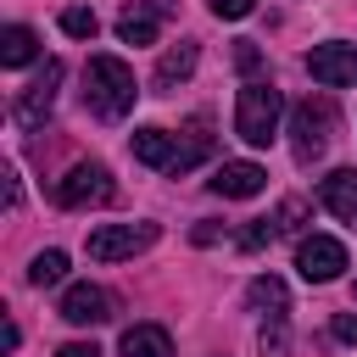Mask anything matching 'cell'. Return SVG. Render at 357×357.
Masks as SVG:
<instances>
[{"label": "cell", "mask_w": 357, "mask_h": 357, "mask_svg": "<svg viewBox=\"0 0 357 357\" xmlns=\"http://www.w3.org/2000/svg\"><path fill=\"white\" fill-rule=\"evenodd\" d=\"M139 100V84H134V67L123 56H89L84 67V106L100 117V123H123Z\"/></svg>", "instance_id": "1"}, {"label": "cell", "mask_w": 357, "mask_h": 357, "mask_svg": "<svg viewBox=\"0 0 357 357\" xmlns=\"http://www.w3.org/2000/svg\"><path fill=\"white\" fill-rule=\"evenodd\" d=\"M279 117H284V95L268 78H245L234 95V134L245 145H268L279 134Z\"/></svg>", "instance_id": "2"}, {"label": "cell", "mask_w": 357, "mask_h": 357, "mask_svg": "<svg viewBox=\"0 0 357 357\" xmlns=\"http://www.w3.org/2000/svg\"><path fill=\"white\" fill-rule=\"evenodd\" d=\"M112 195H117V184H112V173H106L100 162H73V167L56 178V201H61V206H73V212L106 206Z\"/></svg>", "instance_id": "3"}, {"label": "cell", "mask_w": 357, "mask_h": 357, "mask_svg": "<svg viewBox=\"0 0 357 357\" xmlns=\"http://www.w3.org/2000/svg\"><path fill=\"white\" fill-rule=\"evenodd\" d=\"M156 223H100V229H89V262H123V257H139V251H151L156 245Z\"/></svg>", "instance_id": "4"}, {"label": "cell", "mask_w": 357, "mask_h": 357, "mask_svg": "<svg viewBox=\"0 0 357 357\" xmlns=\"http://www.w3.org/2000/svg\"><path fill=\"white\" fill-rule=\"evenodd\" d=\"M329 128H335L329 100H301V106H290V151H296V162H318L324 145H329Z\"/></svg>", "instance_id": "5"}, {"label": "cell", "mask_w": 357, "mask_h": 357, "mask_svg": "<svg viewBox=\"0 0 357 357\" xmlns=\"http://www.w3.org/2000/svg\"><path fill=\"white\" fill-rule=\"evenodd\" d=\"M296 273H301L307 284L340 279V273H346V245H340L335 234H301V240H296Z\"/></svg>", "instance_id": "6"}, {"label": "cell", "mask_w": 357, "mask_h": 357, "mask_svg": "<svg viewBox=\"0 0 357 357\" xmlns=\"http://www.w3.org/2000/svg\"><path fill=\"white\" fill-rule=\"evenodd\" d=\"M307 73H312V84H324V89L357 84V45H351V39L312 45V50H307Z\"/></svg>", "instance_id": "7"}, {"label": "cell", "mask_w": 357, "mask_h": 357, "mask_svg": "<svg viewBox=\"0 0 357 357\" xmlns=\"http://www.w3.org/2000/svg\"><path fill=\"white\" fill-rule=\"evenodd\" d=\"M61 73H67V67L50 56V61H45V73H39V78H33V84L17 95V106H11L17 128H39V123L50 117V106H56V89H61Z\"/></svg>", "instance_id": "8"}, {"label": "cell", "mask_w": 357, "mask_h": 357, "mask_svg": "<svg viewBox=\"0 0 357 357\" xmlns=\"http://www.w3.org/2000/svg\"><path fill=\"white\" fill-rule=\"evenodd\" d=\"M167 17H173V0H128L117 17V39L123 45H156Z\"/></svg>", "instance_id": "9"}, {"label": "cell", "mask_w": 357, "mask_h": 357, "mask_svg": "<svg viewBox=\"0 0 357 357\" xmlns=\"http://www.w3.org/2000/svg\"><path fill=\"white\" fill-rule=\"evenodd\" d=\"M61 318L67 324H78V329H89V324H106L112 318V296L100 290V284H67L61 290Z\"/></svg>", "instance_id": "10"}, {"label": "cell", "mask_w": 357, "mask_h": 357, "mask_svg": "<svg viewBox=\"0 0 357 357\" xmlns=\"http://www.w3.org/2000/svg\"><path fill=\"white\" fill-rule=\"evenodd\" d=\"M262 184H268V173H262L257 162H223V167L212 173V190H218L223 201H245V195H262Z\"/></svg>", "instance_id": "11"}, {"label": "cell", "mask_w": 357, "mask_h": 357, "mask_svg": "<svg viewBox=\"0 0 357 357\" xmlns=\"http://www.w3.org/2000/svg\"><path fill=\"white\" fill-rule=\"evenodd\" d=\"M318 201L340 218V223H357V173L351 167H335L318 178Z\"/></svg>", "instance_id": "12"}, {"label": "cell", "mask_w": 357, "mask_h": 357, "mask_svg": "<svg viewBox=\"0 0 357 357\" xmlns=\"http://www.w3.org/2000/svg\"><path fill=\"white\" fill-rule=\"evenodd\" d=\"M128 151H134V162H145V167H162V173H173L178 139H173L167 128H134V134H128Z\"/></svg>", "instance_id": "13"}, {"label": "cell", "mask_w": 357, "mask_h": 357, "mask_svg": "<svg viewBox=\"0 0 357 357\" xmlns=\"http://www.w3.org/2000/svg\"><path fill=\"white\" fill-rule=\"evenodd\" d=\"M195 61H201V50H195V39H178V45H167L162 50V61H156V89H173V84H184L190 73H195Z\"/></svg>", "instance_id": "14"}, {"label": "cell", "mask_w": 357, "mask_h": 357, "mask_svg": "<svg viewBox=\"0 0 357 357\" xmlns=\"http://www.w3.org/2000/svg\"><path fill=\"white\" fill-rule=\"evenodd\" d=\"M123 357H173V340L162 324H134L123 329Z\"/></svg>", "instance_id": "15"}, {"label": "cell", "mask_w": 357, "mask_h": 357, "mask_svg": "<svg viewBox=\"0 0 357 357\" xmlns=\"http://www.w3.org/2000/svg\"><path fill=\"white\" fill-rule=\"evenodd\" d=\"M39 56V33L28 28V22H11L6 33H0V67H28Z\"/></svg>", "instance_id": "16"}, {"label": "cell", "mask_w": 357, "mask_h": 357, "mask_svg": "<svg viewBox=\"0 0 357 357\" xmlns=\"http://www.w3.org/2000/svg\"><path fill=\"white\" fill-rule=\"evenodd\" d=\"M212 156V128H206V117H195L190 128H184V139H178V156H173V173H190L195 162H206Z\"/></svg>", "instance_id": "17"}, {"label": "cell", "mask_w": 357, "mask_h": 357, "mask_svg": "<svg viewBox=\"0 0 357 357\" xmlns=\"http://www.w3.org/2000/svg\"><path fill=\"white\" fill-rule=\"evenodd\" d=\"M251 307H262L268 318H284V307H290V296H284V279H273V273H262V279H251Z\"/></svg>", "instance_id": "18"}, {"label": "cell", "mask_w": 357, "mask_h": 357, "mask_svg": "<svg viewBox=\"0 0 357 357\" xmlns=\"http://www.w3.org/2000/svg\"><path fill=\"white\" fill-rule=\"evenodd\" d=\"M67 279V251H39L33 262H28V284L33 290H50V284H61Z\"/></svg>", "instance_id": "19"}, {"label": "cell", "mask_w": 357, "mask_h": 357, "mask_svg": "<svg viewBox=\"0 0 357 357\" xmlns=\"http://www.w3.org/2000/svg\"><path fill=\"white\" fill-rule=\"evenodd\" d=\"M95 28H100V17H95L89 6H67V11H61V33H73V39H95Z\"/></svg>", "instance_id": "20"}, {"label": "cell", "mask_w": 357, "mask_h": 357, "mask_svg": "<svg viewBox=\"0 0 357 357\" xmlns=\"http://www.w3.org/2000/svg\"><path fill=\"white\" fill-rule=\"evenodd\" d=\"M273 234H279V223H273V218H251V223L240 229V245H245V251H262Z\"/></svg>", "instance_id": "21"}, {"label": "cell", "mask_w": 357, "mask_h": 357, "mask_svg": "<svg viewBox=\"0 0 357 357\" xmlns=\"http://www.w3.org/2000/svg\"><path fill=\"white\" fill-rule=\"evenodd\" d=\"M301 218H307V201H301V195H290V201H284V206L273 212V223H279V234H296V229H301Z\"/></svg>", "instance_id": "22"}, {"label": "cell", "mask_w": 357, "mask_h": 357, "mask_svg": "<svg viewBox=\"0 0 357 357\" xmlns=\"http://www.w3.org/2000/svg\"><path fill=\"white\" fill-rule=\"evenodd\" d=\"M206 6H212V17H223V22H240V17L257 11V0H206Z\"/></svg>", "instance_id": "23"}, {"label": "cell", "mask_w": 357, "mask_h": 357, "mask_svg": "<svg viewBox=\"0 0 357 357\" xmlns=\"http://www.w3.org/2000/svg\"><path fill=\"white\" fill-rule=\"evenodd\" d=\"M234 61H240V73H257V61H262V56H257V45H251V39H240Z\"/></svg>", "instance_id": "24"}, {"label": "cell", "mask_w": 357, "mask_h": 357, "mask_svg": "<svg viewBox=\"0 0 357 357\" xmlns=\"http://www.w3.org/2000/svg\"><path fill=\"white\" fill-rule=\"evenodd\" d=\"M329 329H335V340H357V312H340Z\"/></svg>", "instance_id": "25"}, {"label": "cell", "mask_w": 357, "mask_h": 357, "mask_svg": "<svg viewBox=\"0 0 357 357\" xmlns=\"http://www.w3.org/2000/svg\"><path fill=\"white\" fill-rule=\"evenodd\" d=\"M56 357H100V346H95V340H67Z\"/></svg>", "instance_id": "26"}]
</instances>
